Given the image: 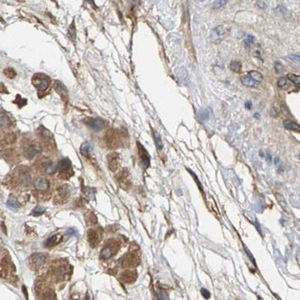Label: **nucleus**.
I'll return each instance as SVG.
<instances>
[{
	"mask_svg": "<svg viewBox=\"0 0 300 300\" xmlns=\"http://www.w3.org/2000/svg\"><path fill=\"white\" fill-rule=\"evenodd\" d=\"M157 296L159 297L160 300H167L168 296L164 290H158L157 291Z\"/></svg>",
	"mask_w": 300,
	"mask_h": 300,
	"instance_id": "obj_28",
	"label": "nucleus"
},
{
	"mask_svg": "<svg viewBox=\"0 0 300 300\" xmlns=\"http://www.w3.org/2000/svg\"><path fill=\"white\" fill-rule=\"evenodd\" d=\"M136 277H137V274L135 271H126L122 274L121 279L126 283H131L133 281H135Z\"/></svg>",
	"mask_w": 300,
	"mask_h": 300,
	"instance_id": "obj_10",
	"label": "nucleus"
},
{
	"mask_svg": "<svg viewBox=\"0 0 300 300\" xmlns=\"http://www.w3.org/2000/svg\"><path fill=\"white\" fill-rule=\"evenodd\" d=\"M71 168V163L69 159H62L58 162V169L61 172H66Z\"/></svg>",
	"mask_w": 300,
	"mask_h": 300,
	"instance_id": "obj_9",
	"label": "nucleus"
},
{
	"mask_svg": "<svg viewBox=\"0 0 300 300\" xmlns=\"http://www.w3.org/2000/svg\"><path fill=\"white\" fill-rule=\"evenodd\" d=\"M249 77L252 79L253 81H258V82H261L262 81V75L259 72L256 71V70H251L249 72Z\"/></svg>",
	"mask_w": 300,
	"mask_h": 300,
	"instance_id": "obj_16",
	"label": "nucleus"
},
{
	"mask_svg": "<svg viewBox=\"0 0 300 300\" xmlns=\"http://www.w3.org/2000/svg\"><path fill=\"white\" fill-rule=\"evenodd\" d=\"M91 149V145L90 142H84L82 145H81V154L83 156H88L89 155V153H90V151Z\"/></svg>",
	"mask_w": 300,
	"mask_h": 300,
	"instance_id": "obj_18",
	"label": "nucleus"
},
{
	"mask_svg": "<svg viewBox=\"0 0 300 300\" xmlns=\"http://www.w3.org/2000/svg\"><path fill=\"white\" fill-rule=\"evenodd\" d=\"M210 117V114H209V110L208 109H204V110H201L199 112V119L201 121H206L208 120Z\"/></svg>",
	"mask_w": 300,
	"mask_h": 300,
	"instance_id": "obj_20",
	"label": "nucleus"
},
{
	"mask_svg": "<svg viewBox=\"0 0 300 300\" xmlns=\"http://www.w3.org/2000/svg\"><path fill=\"white\" fill-rule=\"evenodd\" d=\"M55 89L60 95H66L68 94V90H66V88L65 87L62 82L56 81L55 82Z\"/></svg>",
	"mask_w": 300,
	"mask_h": 300,
	"instance_id": "obj_15",
	"label": "nucleus"
},
{
	"mask_svg": "<svg viewBox=\"0 0 300 300\" xmlns=\"http://www.w3.org/2000/svg\"><path fill=\"white\" fill-rule=\"evenodd\" d=\"M241 82L245 86H248V87H254L255 86V82L253 81L249 76H243L241 78Z\"/></svg>",
	"mask_w": 300,
	"mask_h": 300,
	"instance_id": "obj_21",
	"label": "nucleus"
},
{
	"mask_svg": "<svg viewBox=\"0 0 300 300\" xmlns=\"http://www.w3.org/2000/svg\"><path fill=\"white\" fill-rule=\"evenodd\" d=\"M284 126L285 129L292 130V131L299 132V130H300L299 125L297 123L294 122V121H291V120H285V121L284 122Z\"/></svg>",
	"mask_w": 300,
	"mask_h": 300,
	"instance_id": "obj_11",
	"label": "nucleus"
},
{
	"mask_svg": "<svg viewBox=\"0 0 300 300\" xmlns=\"http://www.w3.org/2000/svg\"><path fill=\"white\" fill-rule=\"evenodd\" d=\"M6 206L11 210H17L19 207V203L15 199H9L8 202H6Z\"/></svg>",
	"mask_w": 300,
	"mask_h": 300,
	"instance_id": "obj_23",
	"label": "nucleus"
},
{
	"mask_svg": "<svg viewBox=\"0 0 300 300\" xmlns=\"http://www.w3.org/2000/svg\"><path fill=\"white\" fill-rule=\"evenodd\" d=\"M201 294L203 295V296H204L205 298H209V297H210V296H211L210 292H209V291H207L206 289H201Z\"/></svg>",
	"mask_w": 300,
	"mask_h": 300,
	"instance_id": "obj_35",
	"label": "nucleus"
},
{
	"mask_svg": "<svg viewBox=\"0 0 300 300\" xmlns=\"http://www.w3.org/2000/svg\"><path fill=\"white\" fill-rule=\"evenodd\" d=\"M85 300H90V297H89V296H87V298H86V299H85Z\"/></svg>",
	"mask_w": 300,
	"mask_h": 300,
	"instance_id": "obj_44",
	"label": "nucleus"
},
{
	"mask_svg": "<svg viewBox=\"0 0 300 300\" xmlns=\"http://www.w3.org/2000/svg\"><path fill=\"white\" fill-rule=\"evenodd\" d=\"M87 124L94 131H101L104 128V122L99 118H88Z\"/></svg>",
	"mask_w": 300,
	"mask_h": 300,
	"instance_id": "obj_5",
	"label": "nucleus"
},
{
	"mask_svg": "<svg viewBox=\"0 0 300 300\" xmlns=\"http://www.w3.org/2000/svg\"><path fill=\"white\" fill-rule=\"evenodd\" d=\"M32 263L35 267H41L44 262V256L43 254H35L32 256Z\"/></svg>",
	"mask_w": 300,
	"mask_h": 300,
	"instance_id": "obj_13",
	"label": "nucleus"
},
{
	"mask_svg": "<svg viewBox=\"0 0 300 300\" xmlns=\"http://www.w3.org/2000/svg\"><path fill=\"white\" fill-rule=\"evenodd\" d=\"M265 157H266V158H267V160H268V161H271V155L269 154V153H266V155H265Z\"/></svg>",
	"mask_w": 300,
	"mask_h": 300,
	"instance_id": "obj_40",
	"label": "nucleus"
},
{
	"mask_svg": "<svg viewBox=\"0 0 300 300\" xmlns=\"http://www.w3.org/2000/svg\"><path fill=\"white\" fill-rule=\"evenodd\" d=\"M257 6L259 9H265L266 8V3L263 2V1H259V2H257Z\"/></svg>",
	"mask_w": 300,
	"mask_h": 300,
	"instance_id": "obj_37",
	"label": "nucleus"
},
{
	"mask_svg": "<svg viewBox=\"0 0 300 300\" xmlns=\"http://www.w3.org/2000/svg\"><path fill=\"white\" fill-rule=\"evenodd\" d=\"M274 69L277 73H280V72H283L284 68V66L282 65V63H280L278 61H276L274 63Z\"/></svg>",
	"mask_w": 300,
	"mask_h": 300,
	"instance_id": "obj_30",
	"label": "nucleus"
},
{
	"mask_svg": "<svg viewBox=\"0 0 300 300\" xmlns=\"http://www.w3.org/2000/svg\"><path fill=\"white\" fill-rule=\"evenodd\" d=\"M43 168H44V171L48 175H53L56 173V166L54 163L50 161V160H46L45 162H44Z\"/></svg>",
	"mask_w": 300,
	"mask_h": 300,
	"instance_id": "obj_7",
	"label": "nucleus"
},
{
	"mask_svg": "<svg viewBox=\"0 0 300 300\" xmlns=\"http://www.w3.org/2000/svg\"><path fill=\"white\" fill-rule=\"evenodd\" d=\"M276 199H278L279 203L282 205V207H283V208H285L286 203H285V201H284V197H283L282 195H280V194H276Z\"/></svg>",
	"mask_w": 300,
	"mask_h": 300,
	"instance_id": "obj_34",
	"label": "nucleus"
},
{
	"mask_svg": "<svg viewBox=\"0 0 300 300\" xmlns=\"http://www.w3.org/2000/svg\"><path fill=\"white\" fill-rule=\"evenodd\" d=\"M45 211V209L44 207H42V206H37V207L32 211V214L33 215H35V216H38V215H41L42 213H44V211Z\"/></svg>",
	"mask_w": 300,
	"mask_h": 300,
	"instance_id": "obj_27",
	"label": "nucleus"
},
{
	"mask_svg": "<svg viewBox=\"0 0 300 300\" xmlns=\"http://www.w3.org/2000/svg\"><path fill=\"white\" fill-rule=\"evenodd\" d=\"M34 188L42 192H45L49 189V182L44 177H39L34 181Z\"/></svg>",
	"mask_w": 300,
	"mask_h": 300,
	"instance_id": "obj_4",
	"label": "nucleus"
},
{
	"mask_svg": "<svg viewBox=\"0 0 300 300\" xmlns=\"http://www.w3.org/2000/svg\"><path fill=\"white\" fill-rule=\"evenodd\" d=\"M138 147H139V157H141V163H142L143 166L145 168L148 167V166L150 165L149 153L147 152V151L144 149V147L139 142H138Z\"/></svg>",
	"mask_w": 300,
	"mask_h": 300,
	"instance_id": "obj_3",
	"label": "nucleus"
},
{
	"mask_svg": "<svg viewBox=\"0 0 300 300\" xmlns=\"http://www.w3.org/2000/svg\"><path fill=\"white\" fill-rule=\"evenodd\" d=\"M286 84V79L284 77H281V78H279L278 79V81H277V86L280 88H283L284 86H285Z\"/></svg>",
	"mask_w": 300,
	"mask_h": 300,
	"instance_id": "obj_32",
	"label": "nucleus"
},
{
	"mask_svg": "<svg viewBox=\"0 0 300 300\" xmlns=\"http://www.w3.org/2000/svg\"><path fill=\"white\" fill-rule=\"evenodd\" d=\"M116 253V250H115V246H106L105 248L103 249L102 252H101V258L104 259H107L109 258H111L113 255H114Z\"/></svg>",
	"mask_w": 300,
	"mask_h": 300,
	"instance_id": "obj_6",
	"label": "nucleus"
},
{
	"mask_svg": "<svg viewBox=\"0 0 300 300\" xmlns=\"http://www.w3.org/2000/svg\"><path fill=\"white\" fill-rule=\"evenodd\" d=\"M5 74H6V76H8L9 78H10V79L14 78V77L16 76V73H15V71L13 70V69H6V70H5Z\"/></svg>",
	"mask_w": 300,
	"mask_h": 300,
	"instance_id": "obj_33",
	"label": "nucleus"
},
{
	"mask_svg": "<svg viewBox=\"0 0 300 300\" xmlns=\"http://www.w3.org/2000/svg\"><path fill=\"white\" fill-rule=\"evenodd\" d=\"M274 163H275V164H279V158H275Z\"/></svg>",
	"mask_w": 300,
	"mask_h": 300,
	"instance_id": "obj_42",
	"label": "nucleus"
},
{
	"mask_svg": "<svg viewBox=\"0 0 300 300\" xmlns=\"http://www.w3.org/2000/svg\"><path fill=\"white\" fill-rule=\"evenodd\" d=\"M241 69H242V64L239 61H236L235 60V61H232L230 63V69L232 71L239 73L240 71H241Z\"/></svg>",
	"mask_w": 300,
	"mask_h": 300,
	"instance_id": "obj_19",
	"label": "nucleus"
},
{
	"mask_svg": "<svg viewBox=\"0 0 300 300\" xmlns=\"http://www.w3.org/2000/svg\"><path fill=\"white\" fill-rule=\"evenodd\" d=\"M108 164H109V167L112 171L116 170L118 163H117V155L116 154V153H113V154L108 156Z\"/></svg>",
	"mask_w": 300,
	"mask_h": 300,
	"instance_id": "obj_12",
	"label": "nucleus"
},
{
	"mask_svg": "<svg viewBox=\"0 0 300 300\" xmlns=\"http://www.w3.org/2000/svg\"><path fill=\"white\" fill-rule=\"evenodd\" d=\"M40 151H41V149H40L37 145L31 144V145H30L29 147H28L27 151H26V153H27V155H28L29 158H31V157H33V156H34L35 154H37V153L40 152Z\"/></svg>",
	"mask_w": 300,
	"mask_h": 300,
	"instance_id": "obj_14",
	"label": "nucleus"
},
{
	"mask_svg": "<svg viewBox=\"0 0 300 300\" xmlns=\"http://www.w3.org/2000/svg\"><path fill=\"white\" fill-rule=\"evenodd\" d=\"M287 78L288 79H290V81L292 82H294L295 84L296 85H299V82H300V77L298 75H296V74H288L287 75Z\"/></svg>",
	"mask_w": 300,
	"mask_h": 300,
	"instance_id": "obj_26",
	"label": "nucleus"
},
{
	"mask_svg": "<svg viewBox=\"0 0 300 300\" xmlns=\"http://www.w3.org/2000/svg\"><path fill=\"white\" fill-rule=\"evenodd\" d=\"M270 115H271V116H274V117L277 116V112H276V110H275L274 107H271V108Z\"/></svg>",
	"mask_w": 300,
	"mask_h": 300,
	"instance_id": "obj_38",
	"label": "nucleus"
},
{
	"mask_svg": "<svg viewBox=\"0 0 300 300\" xmlns=\"http://www.w3.org/2000/svg\"><path fill=\"white\" fill-rule=\"evenodd\" d=\"M57 242V236L55 235V236H52L51 237H49L47 240H46V242H45V246H53L54 245H56Z\"/></svg>",
	"mask_w": 300,
	"mask_h": 300,
	"instance_id": "obj_25",
	"label": "nucleus"
},
{
	"mask_svg": "<svg viewBox=\"0 0 300 300\" xmlns=\"http://www.w3.org/2000/svg\"><path fill=\"white\" fill-rule=\"evenodd\" d=\"M10 124V119L6 114L0 115V125L3 126H8Z\"/></svg>",
	"mask_w": 300,
	"mask_h": 300,
	"instance_id": "obj_24",
	"label": "nucleus"
},
{
	"mask_svg": "<svg viewBox=\"0 0 300 300\" xmlns=\"http://www.w3.org/2000/svg\"><path fill=\"white\" fill-rule=\"evenodd\" d=\"M32 83L33 85L35 86V87L39 90V91H45L46 89L48 88V86H49V81H48V79L44 77V76H42V75H35L34 77H33L32 79Z\"/></svg>",
	"mask_w": 300,
	"mask_h": 300,
	"instance_id": "obj_1",
	"label": "nucleus"
},
{
	"mask_svg": "<svg viewBox=\"0 0 300 300\" xmlns=\"http://www.w3.org/2000/svg\"><path fill=\"white\" fill-rule=\"evenodd\" d=\"M226 3H227V1L226 0H223V1H221V0H219V1H214L212 4V6L214 9H218V8H221L222 6L225 5Z\"/></svg>",
	"mask_w": 300,
	"mask_h": 300,
	"instance_id": "obj_31",
	"label": "nucleus"
},
{
	"mask_svg": "<svg viewBox=\"0 0 300 300\" xmlns=\"http://www.w3.org/2000/svg\"><path fill=\"white\" fill-rule=\"evenodd\" d=\"M245 106H246V109H250L252 107V103L250 101H248V102H246L245 104Z\"/></svg>",
	"mask_w": 300,
	"mask_h": 300,
	"instance_id": "obj_39",
	"label": "nucleus"
},
{
	"mask_svg": "<svg viewBox=\"0 0 300 300\" xmlns=\"http://www.w3.org/2000/svg\"><path fill=\"white\" fill-rule=\"evenodd\" d=\"M224 36H225V29L224 26L220 25L212 30L211 33V40L212 43L219 44L224 39Z\"/></svg>",
	"mask_w": 300,
	"mask_h": 300,
	"instance_id": "obj_2",
	"label": "nucleus"
},
{
	"mask_svg": "<svg viewBox=\"0 0 300 300\" xmlns=\"http://www.w3.org/2000/svg\"><path fill=\"white\" fill-rule=\"evenodd\" d=\"M254 41H255V37L253 36V35H250V34H249V35L246 36V39L245 40V44H246V46H248V47H249V46H250L251 44H253Z\"/></svg>",
	"mask_w": 300,
	"mask_h": 300,
	"instance_id": "obj_29",
	"label": "nucleus"
},
{
	"mask_svg": "<svg viewBox=\"0 0 300 300\" xmlns=\"http://www.w3.org/2000/svg\"><path fill=\"white\" fill-rule=\"evenodd\" d=\"M153 137H154V141H155V144L157 146V148L159 150H162L164 145H163V141H162L161 137H160V135L158 134L156 131H153Z\"/></svg>",
	"mask_w": 300,
	"mask_h": 300,
	"instance_id": "obj_22",
	"label": "nucleus"
},
{
	"mask_svg": "<svg viewBox=\"0 0 300 300\" xmlns=\"http://www.w3.org/2000/svg\"><path fill=\"white\" fill-rule=\"evenodd\" d=\"M254 117H255V118H259V115L256 113V114L254 115Z\"/></svg>",
	"mask_w": 300,
	"mask_h": 300,
	"instance_id": "obj_43",
	"label": "nucleus"
},
{
	"mask_svg": "<svg viewBox=\"0 0 300 300\" xmlns=\"http://www.w3.org/2000/svg\"><path fill=\"white\" fill-rule=\"evenodd\" d=\"M19 182H21V184H23V185H28L30 183V176H29V174H28L27 172L19 173Z\"/></svg>",
	"mask_w": 300,
	"mask_h": 300,
	"instance_id": "obj_17",
	"label": "nucleus"
},
{
	"mask_svg": "<svg viewBox=\"0 0 300 300\" xmlns=\"http://www.w3.org/2000/svg\"><path fill=\"white\" fill-rule=\"evenodd\" d=\"M255 56H256V57H259V56H261V54H259V52H255V54H254Z\"/></svg>",
	"mask_w": 300,
	"mask_h": 300,
	"instance_id": "obj_41",
	"label": "nucleus"
},
{
	"mask_svg": "<svg viewBox=\"0 0 300 300\" xmlns=\"http://www.w3.org/2000/svg\"><path fill=\"white\" fill-rule=\"evenodd\" d=\"M289 58L291 59V60H293V61H294V62H297V63H299V56L298 55H296V56H295V55H292V56H289Z\"/></svg>",
	"mask_w": 300,
	"mask_h": 300,
	"instance_id": "obj_36",
	"label": "nucleus"
},
{
	"mask_svg": "<svg viewBox=\"0 0 300 300\" xmlns=\"http://www.w3.org/2000/svg\"><path fill=\"white\" fill-rule=\"evenodd\" d=\"M88 240L92 246H95L99 241V235L94 230H90L88 232Z\"/></svg>",
	"mask_w": 300,
	"mask_h": 300,
	"instance_id": "obj_8",
	"label": "nucleus"
}]
</instances>
